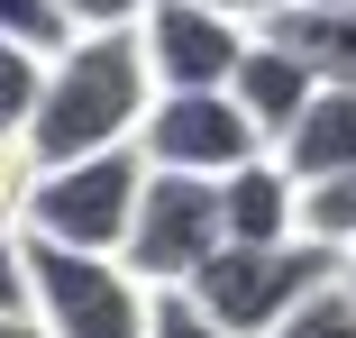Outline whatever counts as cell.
<instances>
[{"mask_svg":"<svg viewBox=\"0 0 356 338\" xmlns=\"http://www.w3.org/2000/svg\"><path fill=\"white\" fill-rule=\"evenodd\" d=\"M238 110L265 128V147H283V128H293L311 101H320V74H311V55L302 46H283L274 28H256V46H247V64H238Z\"/></svg>","mask_w":356,"mask_h":338,"instance_id":"cell-8","label":"cell"},{"mask_svg":"<svg viewBox=\"0 0 356 338\" xmlns=\"http://www.w3.org/2000/svg\"><path fill=\"white\" fill-rule=\"evenodd\" d=\"M0 28H10V37H37V46H64L55 0H0Z\"/></svg>","mask_w":356,"mask_h":338,"instance_id":"cell-19","label":"cell"},{"mask_svg":"<svg viewBox=\"0 0 356 338\" xmlns=\"http://www.w3.org/2000/svg\"><path fill=\"white\" fill-rule=\"evenodd\" d=\"M147 110H156V64H147V46H137V28H119V37H64L46 55V92H37V119H28V147H37V165L137 147Z\"/></svg>","mask_w":356,"mask_h":338,"instance_id":"cell-1","label":"cell"},{"mask_svg":"<svg viewBox=\"0 0 356 338\" xmlns=\"http://www.w3.org/2000/svg\"><path fill=\"white\" fill-rule=\"evenodd\" d=\"M137 46L156 64V92H229L247 46H256V28L229 19V10H210V0H156V10L137 19Z\"/></svg>","mask_w":356,"mask_h":338,"instance_id":"cell-7","label":"cell"},{"mask_svg":"<svg viewBox=\"0 0 356 338\" xmlns=\"http://www.w3.org/2000/svg\"><path fill=\"white\" fill-rule=\"evenodd\" d=\"M156 0H55V19H64V37H119V28H137Z\"/></svg>","mask_w":356,"mask_h":338,"instance_id":"cell-15","label":"cell"},{"mask_svg":"<svg viewBox=\"0 0 356 338\" xmlns=\"http://www.w3.org/2000/svg\"><path fill=\"white\" fill-rule=\"evenodd\" d=\"M46 55H55V46H37V37H10V28H0V128H28V119H37Z\"/></svg>","mask_w":356,"mask_h":338,"instance_id":"cell-12","label":"cell"},{"mask_svg":"<svg viewBox=\"0 0 356 338\" xmlns=\"http://www.w3.org/2000/svg\"><path fill=\"white\" fill-rule=\"evenodd\" d=\"M283 165L302 183H329V174H356V83H320V101L283 128Z\"/></svg>","mask_w":356,"mask_h":338,"instance_id":"cell-10","label":"cell"},{"mask_svg":"<svg viewBox=\"0 0 356 338\" xmlns=\"http://www.w3.org/2000/svg\"><path fill=\"white\" fill-rule=\"evenodd\" d=\"M0 338H46V329H37V311H0Z\"/></svg>","mask_w":356,"mask_h":338,"instance_id":"cell-21","label":"cell"},{"mask_svg":"<svg viewBox=\"0 0 356 338\" xmlns=\"http://www.w3.org/2000/svg\"><path fill=\"white\" fill-rule=\"evenodd\" d=\"M210 10H229V19H247V28H265V19H283L293 0H210Z\"/></svg>","mask_w":356,"mask_h":338,"instance_id":"cell-20","label":"cell"},{"mask_svg":"<svg viewBox=\"0 0 356 338\" xmlns=\"http://www.w3.org/2000/svg\"><path fill=\"white\" fill-rule=\"evenodd\" d=\"M347 284H356V265H347Z\"/></svg>","mask_w":356,"mask_h":338,"instance_id":"cell-22","label":"cell"},{"mask_svg":"<svg viewBox=\"0 0 356 338\" xmlns=\"http://www.w3.org/2000/svg\"><path fill=\"white\" fill-rule=\"evenodd\" d=\"M156 338H229L192 293H156Z\"/></svg>","mask_w":356,"mask_h":338,"instance_id":"cell-18","label":"cell"},{"mask_svg":"<svg viewBox=\"0 0 356 338\" xmlns=\"http://www.w3.org/2000/svg\"><path fill=\"white\" fill-rule=\"evenodd\" d=\"M274 338H356V284H329L311 311H293Z\"/></svg>","mask_w":356,"mask_h":338,"instance_id":"cell-16","label":"cell"},{"mask_svg":"<svg viewBox=\"0 0 356 338\" xmlns=\"http://www.w3.org/2000/svg\"><path fill=\"white\" fill-rule=\"evenodd\" d=\"M220 211H229V238L238 247H274V238H302V174L283 165L274 147L238 174H220Z\"/></svg>","mask_w":356,"mask_h":338,"instance_id":"cell-9","label":"cell"},{"mask_svg":"<svg viewBox=\"0 0 356 338\" xmlns=\"http://www.w3.org/2000/svg\"><path fill=\"white\" fill-rule=\"evenodd\" d=\"M302 229L356 256V174H329V183H302Z\"/></svg>","mask_w":356,"mask_h":338,"instance_id":"cell-13","label":"cell"},{"mask_svg":"<svg viewBox=\"0 0 356 338\" xmlns=\"http://www.w3.org/2000/svg\"><path fill=\"white\" fill-rule=\"evenodd\" d=\"M147 174H156L147 147H101V156H74V165H46L37 192H28V238L119 256L128 229H137V201H147Z\"/></svg>","mask_w":356,"mask_h":338,"instance_id":"cell-4","label":"cell"},{"mask_svg":"<svg viewBox=\"0 0 356 338\" xmlns=\"http://www.w3.org/2000/svg\"><path fill=\"white\" fill-rule=\"evenodd\" d=\"M283 46L311 55L320 83H356V0H293L283 19H265Z\"/></svg>","mask_w":356,"mask_h":338,"instance_id":"cell-11","label":"cell"},{"mask_svg":"<svg viewBox=\"0 0 356 338\" xmlns=\"http://www.w3.org/2000/svg\"><path fill=\"white\" fill-rule=\"evenodd\" d=\"M137 147H147L156 174H238L265 156V128L238 110V92H156L147 128H137Z\"/></svg>","mask_w":356,"mask_h":338,"instance_id":"cell-6","label":"cell"},{"mask_svg":"<svg viewBox=\"0 0 356 338\" xmlns=\"http://www.w3.org/2000/svg\"><path fill=\"white\" fill-rule=\"evenodd\" d=\"M229 247V211H220V183L210 174H147V201H137V229H128V265L147 275L156 293H183L210 256Z\"/></svg>","mask_w":356,"mask_h":338,"instance_id":"cell-5","label":"cell"},{"mask_svg":"<svg viewBox=\"0 0 356 338\" xmlns=\"http://www.w3.org/2000/svg\"><path fill=\"white\" fill-rule=\"evenodd\" d=\"M28 275H37V329L46 338H156V284L128 256L28 238Z\"/></svg>","mask_w":356,"mask_h":338,"instance_id":"cell-3","label":"cell"},{"mask_svg":"<svg viewBox=\"0 0 356 338\" xmlns=\"http://www.w3.org/2000/svg\"><path fill=\"white\" fill-rule=\"evenodd\" d=\"M0 311H37V275H28V229H0Z\"/></svg>","mask_w":356,"mask_h":338,"instance_id":"cell-17","label":"cell"},{"mask_svg":"<svg viewBox=\"0 0 356 338\" xmlns=\"http://www.w3.org/2000/svg\"><path fill=\"white\" fill-rule=\"evenodd\" d=\"M347 265H356V256L329 247V238H311V229H302V238H274V247H238V238H229L183 293L220 320L229 338H274L293 311H311L329 284H347Z\"/></svg>","mask_w":356,"mask_h":338,"instance_id":"cell-2","label":"cell"},{"mask_svg":"<svg viewBox=\"0 0 356 338\" xmlns=\"http://www.w3.org/2000/svg\"><path fill=\"white\" fill-rule=\"evenodd\" d=\"M37 147L28 128H0V229H28V192H37Z\"/></svg>","mask_w":356,"mask_h":338,"instance_id":"cell-14","label":"cell"}]
</instances>
